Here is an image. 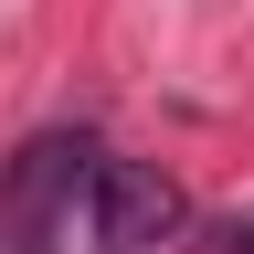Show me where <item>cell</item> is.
Wrapping results in <instances>:
<instances>
[{
  "instance_id": "2",
  "label": "cell",
  "mask_w": 254,
  "mask_h": 254,
  "mask_svg": "<svg viewBox=\"0 0 254 254\" xmlns=\"http://www.w3.org/2000/svg\"><path fill=\"white\" fill-rule=\"evenodd\" d=\"M74 222H85L95 254H159V244L190 233V201H180V180L159 170V159H106V148H95Z\"/></svg>"
},
{
  "instance_id": "3",
  "label": "cell",
  "mask_w": 254,
  "mask_h": 254,
  "mask_svg": "<svg viewBox=\"0 0 254 254\" xmlns=\"http://www.w3.org/2000/svg\"><path fill=\"white\" fill-rule=\"evenodd\" d=\"M201 244H212V254H254V212H222Z\"/></svg>"
},
{
  "instance_id": "1",
  "label": "cell",
  "mask_w": 254,
  "mask_h": 254,
  "mask_svg": "<svg viewBox=\"0 0 254 254\" xmlns=\"http://www.w3.org/2000/svg\"><path fill=\"white\" fill-rule=\"evenodd\" d=\"M85 159H95L85 127H43V138L11 148V170H0V254H64L74 244Z\"/></svg>"
}]
</instances>
